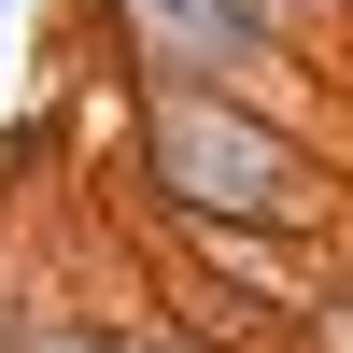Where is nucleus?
Segmentation results:
<instances>
[{"label":"nucleus","instance_id":"1","mask_svg":"<svg viewBox=\"0 0 353 353\" xmlns=\"http://www.w3.org/2000/svg\"><path fill=\"white\" fill-rule=\"evenodd\" d=\"M128 156H141V184H156V212H184V226L325 241V212H339L311 128L269 113V99H241V85H141L128 99Z\"/></svg>","mask_w":353,"mask_h":353},{"label":"nucleus","instance_id":"2","mask_svg":"<svg viewBox=\"0 0 353 353\" xmlns=\"http://www.w3.org/2000/svg\"><path fill=\"white\" fill-rule=\"evenodd\" d=\"M99 14H113V43H128L141 85H241V99H269V113L311 99V57L269 43L241 0H99Z\"/></svg>","mask_w":353,"mask_h":353},{"label":"nucleus","instance_id":"3","mask_svg":"<svg viewBox=\"0 0 353 353\" xmlns=\"http://www.w3.org/2000/svg\"><path fill=\"white\" fill-rule=\"evenodd\" d=\"M0 353H128V339H113V325H85V311H28Z\"/></svg>","mask_w":353,"mask_h":353},{"label":"nucleus","instance_id":"4","mask_svg":"<svg viewBox=\"0 0 353 353\" xmlns=\"http://www.w3.org/2000/svg\"><path fill=\"white\" fill-rule=\"evenodd\" d=\"M325 14H339V28H353V0H325Z\"/></svg>","mask_w":353,"mask_h":353},{"label":"nucleus","instance_id":"5","mask_svg":"<svg viewBox=\"0 0 353 353\" xmlns=\"http://www.w3.org/2000/svg\"><path fill=\"white\" fill-rule=\"evenodd\" d=\"M339 283H353V269H339Z\"/></svg>","mask_w":353,"mask_h":353}]
</instances>
